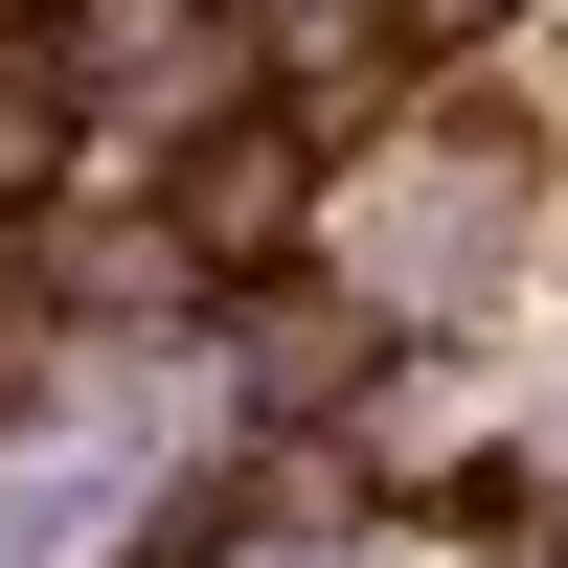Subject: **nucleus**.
Segmentation results:
<instances>
[{
    "mask_svg": "<svg viewBox=\"0 0 568 568\" xmlns=\"http://www.w3.org/2000/svg\"><path fill=\"white\" fill-rule=\"evenodd\" d=\"M296 205H318V136H296V114H227L205 160L160 182V251H182V273H273Z\"/></svg>",
    "mask_w": 568,
    "mask_h": 568,
    "instance_id": "nucleus-1",
    "label": "nucleus"
},
{
    "mask_svg": "<svg viewBox=\"0 0 568 568\" xmlns=\"http://www.w3.org/2000/svg\"><path fill=\"white\" fill-rule=\"evenodd\" d=\"M69 114H91V91H69V45H45V23H0V227L69 182Z\"/></svg>",
    "mask_w": 568,
    "mask_h": 568,
    "instance_id": "nucleus-2",
    "label": "nucleus"
},
{
    "mask_svg": "<svg viewBox=\"0 0 568 568\" xmlns=\"http://www.w3.org/2000/svg\"><path fill=\"white\" fill-rule=\"evenodd\" d=\"M455 23H500V0H387V45H455Z\"/></svg>",
    "mask_w": 568,
    "mask_h": 568,
    "instance_id": "nucleus-3",
    "label": "nucleus"
},
{
    "mask_svg": "<svg viewBox=\"0 0 568 568\" xmlns=\"http://www.w3.org/2000/svg\"><path fill=\"white\" fill-rule=\"evenodd\" d=\"M0 23H45V0H0Z\"/></svg>",
    "mask_w": 568,
    "mask_h": 568,
    "instance_id": "nucleus-4",
    "label": "nucleus"
}]
</instances>
